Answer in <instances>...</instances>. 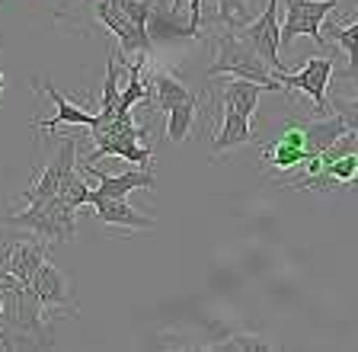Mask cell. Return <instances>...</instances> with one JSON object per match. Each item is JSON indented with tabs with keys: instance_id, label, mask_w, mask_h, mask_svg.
<instances>
[{
	"instance_id": "3957f363",
	"label": "cell",
	"mask_w": 358,
	"mask_h": 352,
	"mask_svg": "<svg viewBox=\"0 0 358 352\" xmlns=\"http://www.w3.org/2000/svg\"><path fill=\"white\" fill-rule=\"evenodd\" d=\"M215 64L208 68L205 80H217V77H246V80H256V83H268L282 90V80H272V68L266 64L259 52H256L240 29H231L224 36L215 38Z\"/></svg>"
},
{
	"instance_id": "44dd1931",
	"label": "cell",
	"mask_w": 358,
	"mask_h": 352,
	"mask_svg": "<svg viewBox=\"0 0 358 352\" xmlns=\"http://www.w3.org/2000/svg\"><path fill=\"white\" fill-rule=\"evenodd\" d=\"M205 349H215V352H272L275 346L266 343L259 333H231L227 339H221V343H208Z\"/></svg>"
},
{
	"instance_id": "277c9868",
	"label": "cell",
	"mask_w": 358,
	"mask_h": 352,
	"mask_svg": "<svg viewBox=\"0 0 358 352\" xmlns=\"http://www.w3.org/2000/svg\"><path fill=\"white\" fill-rule=\"evenodd\" d=\"M3 225L20 227V231H32L48 244H67L77 237V209L67 205L61 195H52L45 202L26 205V211L3 218Z\"/></svg>"
},
{
	"instance_id": "ac0fdd59",
	"label": "cell",
	"mask_w": 358,
	"mask_h": 352,
	"mask_svg": "<svg viewBox=\"0 0 358 352\" xmlns=\"http://www.w3.org/2000/svg\"><path fill=\"white\" fill-rule=\"evenodd\" d=\"M205 93H192V97L186 99V103L173 106L170 113H166V138H170L173 144L186 141L189 132H192V122H195V113H199V103Z\"/></svg>"
},
{
	"instance_id": "cb8c5ba5",
	"label": "cell",
	"mask_w": 358,
	"mask_h": 352,
	"mask_svg": "<svg viewBox=\"0 0 358 352\" xmlns=\"http://www.w3.org/2000/svg\"><path fill=\"white\" fill-rule=\"evenodd\" d=\"M355 87H358V80H355ZM329 113L343 115V122L349 125V132H355V135H358V93H355L352 99L336 97L333 103H329Z\"/></svg>"
},
{
	"instance_id": "5bb4252c",
	"label": "cell",
	"mask_w": 358,
	"mask_h": 352,
	"mask_svg": "<svg viewBox=\"0 0 358 352\" xmlns=\"http://www.w3.org/2000/svg\"><path fill=\"white\" fill-rule=\"evenodd\" d=\"M45 256H48L45 244H36V240H13V244H7V247L0 250V266L7 272H13L16 279H22V282H32V276H36V269L45 262Z\"/></svg>"
},
{
	"instance_id": "8992f818",
	"label": "cell",
	"mask_w": 358,
	"mask_h": 352,
	"mask_svg": "<svg viewBox=\"0 0 358 352\" xmlns=\"http://www.w3.org/2000/svg\"><path fill=\"white\" fill-rule=\"evenodd\" d=\"M93 10H96L99 23L119 38L122 55H150L154 52V36H150V29L134 23L115 0H93Z\"/></svg>"
},
{
	"instance_id": "9a60e30c",
	"label": "cell",
	"mask_w": 358,
	"mask_h": 352,
	"mask_svg": "<svg viewBox=\"0 0 358 352\" xmlns=\"http://www.w3.org/2000/svg\"><path fill=\"white\" fill-rule=\"evenodd\" d=\"M32 87H36V90H45L48 93V97H52V103L58 106V109H55V115L52 119H45V122H32V125L36 128H45V132H58L61 125H87V128H93L96 125V115H90V113H83L80 106H74L71 103V99L67 97H61L58 93V87H52V83L48 80H36L32 83Z\"/></svg>"
},
{
	"instance_id": "d6986e66",
	"label": "cell",
	"mask_w": 358,
	"mask_h": 352,
	"mask_svg": "<svg viewBox=\"0 0 358 352\" xmlns=\"http://www.w3.org/2000/svg\"><path fill=\"white\" fill-rule=\"evenodd\" d=\"M327 42H336V45L345 52V58H349L345 77L355 83L358 80V20L352 26H329V38H327Z\"/></svg>"
},
{
	"instance_id": "7402d4cb",
	"label": "cell",
	"mask_w": 358,
	"mask_h": 352,
	"mask_svg": "<svg viewBox=\"0 0 358 352\" xmlns=\"http://www.w3.org/2000/svg\"><path fill=\"white\" fill-rule=\"evenodd\" d=\"M58 195L64 199L67 205H74V209H83V205L90 202V186L83 183V176L77 170H71L64 176V183H61V189H58Z\"/></svg>"
},
{
	"instance_id": "ba28073f",
	"label": "cell",
	"mask_w": 358,
	"mask_h": 352,
	"mask_svg": "<svg viewBox=\"0 0 358 352\" xmlns=\"http://www.w3.org/2000/svg\"><path fill=\"white\" fill-rule=\"evenodd\" d=\"M240 36L250 42V45L256 48V52L266 58V64L275 74H282L285 71V61L282 55H278V48H282V26H278V0H266V10H262V16H256V20H250L246 26H240Z\"/></svg>"
},
{
	"instance_id": "30bf717a",
	"label": "cell",
	"mask_w": 358,
	"mask_h": 352,
	"mask_svg": "<svg viewBox=\"0 0 358 352\" xmlns=\"http://www.w3.org/2000/svg\"><path fill=\"white\" fill-rule=\"evenodd\" d=\"M87 205H93L96 218L106 227H125V231H150L154 227V218L128 205V199H112V195H103L99 189H90Z\"/></svg>"
},
{
	"instance_id": "d4e9b609",
	"label": "cell",
	"mask_w": 358,
	"mask_h": 352,
	"mask_svg": "<svg viewBox=\"0 0 358 352\" xmlns=\"http://www.w3.org/2000/svg\"><path fill=\"white\" fill-rule=\"evenodd\" d=\"M173 7L179 10V0H173ZM189 29L195 38L201 36V0H189Z\"/></svg>"
},
{
	"instance_id": "8fae6325",
	"label": "cell",
	"mask_w": 358,
	"mask_h": 352,
	"mask_svg": "<svg viewBox=\"0 0 358 352\" xmlns=\"http://www.w3.org/2000/svg\"><path fill=\"white\" fill-rule=\"evenodd\" d=\"M29 285L36 288V295L42 298V304L48 307V314H52V311H64V314H74V311H77L74 301H71V292H67L64 272H61L55 262L45 260L42 266L36 269V276H32Z\"/></svg>"
},
{
	"instance_id": "52a82bcc",
	"label": "cell",
	"mask_w": 358,
	"mask_h": 352,
	"mask_svg": "<svg viewBox=\"0 0 358 352\" xmlns=\"http://www.w3.org/2000/svg\"><path fill=\"white\" fill-rule=\"evenodd\" d=\"M333 74H336L333 58H310V61H304V68H301L298 74L282 71L278 80H282L285 90H291V93L298 90V93H304V97H310L313 106H317V115H329L327 87H329V80H333Z\"/></svg>"
},
{
	"instance_id": "ffe728a7",
	"label": "cell",
	"mask_w": 358,
	"mask_h": 352,
	"mask_svg": "<svg viewBox=\"0 0 358 352\" xmlns=\"http://www.w3.org/2000/svg\"><path fill=\"white\" fill-rule=\"evenodd\" d=\"M119 64H115V52L106 58V77H103V109L96 113V122L115 119L119 113Z\"/></svg>"
},
{
	"instance_id": "6da1fadb",
	"label": "cell",
	"mask_w": 358,
	"mask_h": 352,
	"mask_svg": "<svg viewBox=\"0 0 358 352\" xmlns=\"http://www.w3.org/2000/svg\"><path fill=\"white\" fill-rule=\"evenodd\" d=\"M349 132V125L343 122V115H320V119H298L288 115L282 125V135L275 144L262 148V167H266L272 183H288L301 167L310 157L323 154L329 144H336L339 138Z\"/></svg>"
},
{
	"instance_id": "7c38bea8",
	"label": "cell",
	"mask_w": 358,
	"mask_h": 352,
	"mask_svg": "<svg viewBox=\"0 0 358 352\" xmlns=\"http://www.w3.org/2000/svg\"><path fill=\"white\" fill-rule=\"evenodd\" d=\"M148 93H144V99L138 106H144V109H150V113H170L173 106L186 103L192 93L182 87V80H176V77L170 74V71H150L148 74Z\"/></svg>"
},
{
	"instance_id": "e0dca14e",
	"label": "cell",
	"mask_w": 358,
	"mask_h": 352,
	"mask_svg": "<svg viewBox=\"0 0 358 352\" xmlns=\"http://www.w3.org/2000/svg\"><path fill=\"white\" fill-rule=\"evenodd\" d=\"M253 144V132H250V119L234 109H224V119L221 125L215 128V138H211V154L221 157L227 150H237V148H246Z\"/></svg>"
},
{
	"instance_id": "7a4b0ae2",
	"label": "cell",
	"mask_w": 358,
	"mask_h": 352,
	"mask_svg": "<svg viewBox=\"0 0 358 352\" xmlns=\"http://www.w3.org/2000/svg\"><path fill=\"white\" fill-rule=\"evenodd\" d=\"M90 135L96 141V150L87 157V164H96L99 157H119V160H134L141 167L154 164V148H148V128L138 125L131 115H115V119L96 122L90 128Z\"/></svg>"
},
{
	"instance_id": "4fadbf2b",
	"label": "cell",
	"mask_w": 358,
	"mask_h": 352,
	"mask_svg": "<svg viewBox=\"0 0 358 352\" xmlns=\"http://www.w3.org/2000/svg\"><path fill=\"white\" fill-rule=\"evenodd\" d=\"M83 173H87V176H96V183H99L96 189L103 195H112V199H128V192H134V189H154V183H157L150 167L112 176V173H106V170H96L93 164H83Z\"/></svg>"
},
{
	"instance_id": "5b68a950",
	"label": "cell",
	"mask_w": 358,
	"mask_h": 352,
	"mask_svg": "<svg viewBox=\"0 0 358 352\" xmlns=\"http://www.w3.org/2000/svg\"><path fill=\"white\" fill-rule=\"evenodd\" d=\"M285 23H282V48H288L298 36H310L320 48H327L323 20L336 10V0H285Z\"/></svg>"
},
{
	"instance_id": "484cf974",
	"label": "cell",
	"mask_w": 358,
	"mask_h": 352,
	"mask_svg": "<svg viewBox=\"0 0 358 352\" xmlns=\"http://www.w3.org/2000/svg\"><path fill=\"white\" fill-rule=\"evenodd\" d=\"M3 87H7V83H3V71H0V97H3Z\"/></svg>"
},
{
	"instance_id": "603a6c76",
	"label": "cell",
	"mask_w": 358,
	"mask_h": 352,
	"mask_svg": "<svg viewBox=\"0 0 358 352\" xmlns=\"http://www.w3.org/2000/svg\"><path fill=\"white\" fill-rule=\"evenodd\" d=\"M217 20H221L227 29H240V26H246L250 23L246 0H217Z\"/></svg>"
},
{
	"instance_id": "2e32d148",
	"label": "cell",
	"mask_w": 358,
	"mask_h": 352,
	"mask_svg": "<svg viewBox=\"0 0 358 352\" xmlns=\"http://www.w3.org/2000/svg\"><path fill=\"white\" fill-rule=\"evenodd\" d=\"M268 90H275V87L246 80V77H227V83H224V90H221V106L250 119V115L259 109V97Z\"/></svg>"
},
{
	"instance_id": "9c48e42d",
	"label": "cell",
	"mask_w": 358,
	"mask_h": 352,
	"mask_svg": "<svg viewBox=\"0 0 358 352\" xmlns=\"http://www.w3.org/2000/svg\"><path fill=\"white\" fill-rule=\"evenodd\" d=\"M74 160H77V138H64V141H61V150L55 154L52 160H48V164H45V170L38 173L36 180H32V186H26L22 202L36 205V202H45V199L58 195L64 176L74 170Z\"/></svg>"
}]
</instances>
